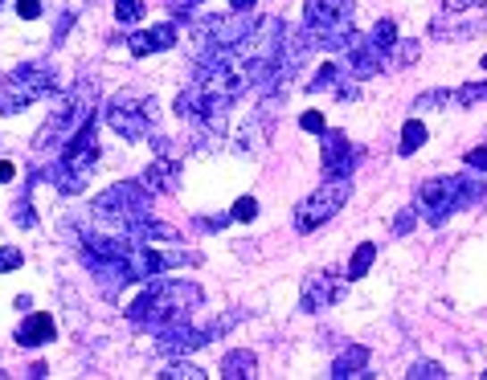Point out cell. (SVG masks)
<instances>
[{
	"instance_id": "20",
	"label": "cell",
	"mask_w": 487,
	"mask_h": 380,
	"mask_svg": "<svg viewBox=\"0 0 487 380\" xmlns=\"http://www.w3.org/2000/svg\"><path fill=\"white\" fill-rule=\"evenodd\" d=\"M373 262H377V245H373V242H361V245H357V253H352L348 274H344V278H348V283H357V278H365Z\"/></svg>"
},
{
	"instance_id": "19",
	"label": "cell",
	"mask_w": 487,
	"mask_h": 380,
	"mask_svg": "<svg viewBox=\"0 0 487 380\" xmlns=\"http://www.w3.org/2000/svg\"><path fill=\"white\" fill-rule=\"evenodd\" d=\"M254 372H258V356H254L250 348H234L222 360V372H217V376H225V380H250Z\"/></svg>"
},
{
	"instance_id": "13",
	"label": "cell",
	"mask_w": 487,
	"mask_h": 380,
	"mask_svg": "<svg viewBox=\"0 0 487 380\" xmlns=\"http://www.w3.org/2000/svg\"><path fill=\"white\" fill-rule=\"evenodd\" d=\"M209 343V332H197L189 323H176V327H164L156 332V351L160 356H185V351H197Z\"/></svg>"
},
{
	"instance_id": "11",
	"label": "cell",
	"mask_w": 487,
	"mask_h": 380,
	"mask_svg": "<svg viewBox=\"0 0 487 380\" xmlns=\"http://www.w3.org/2000/svg\"><path fill=\"white\" fill-rule=\"evenodd\" d=\"M348 291V278H336V274L320 270V274H307V283H303V311L315 315V311H328L332 302H340V294Z\"/></svg>"
},
{
	"instance_id": "27",
	"label": "cell",
	"mask_w": 487,
	"mask_h": 380,
	"mask_svg": "<svg viewBox=\"0 0 487 380\" xmlns=\"http://www.w3.org/2000/svg\"><path fill=\"white\" fill-rule=\"evenodd\" d=\"M406 376L409 380H442V376H447V368H442V364H434V360H414Z\"/></svg>"
},
{
	"instance_id": "10",
	"label": "cell",
	"mask_w": 487,
	"mask_h": 380,
	"mask_svg": "<svg viewBox=\"0 0 487 380\" xmlns=\"http://www.w3.org/2000/svg\"><path fill=\"white\" fill-rule=\"evenodd\" d=\"M90 107H95V87H90V82H79V87H74L66 98H62V107L46 119V127L38 131L33 147H38V152H46L49 139H62L66 131H74L79 123H87V119H90Z\"/></svg>"
},
{
	"instance_id": "43",
	"label": "cell",
	"mask_w": 487,
	"mask_h": 380,
	"mask_svg": "<svg viewBox=\"0 0 487 380\" xmlns=\"http://www.w3.org/2000/svg\"><path fill=\"white\" fill-rule=\"evenodd\" d=\"M483 70H487V54H483Z\"/></svg>"
},
{
	"instance_id": "5",
	"label": "cell",
	"mask_w": 487,
	"mask_h": 380,
	"mask_svg": "<svg viewBox=\"0 0 487 380\" xmlns=\"http://www.w3.org/2000/svg\"><path fill=\"white\" fill-rule=\"evenodd\" d=\"M123 250H127V242H115V237H98V234L82 237V262H87V270L95 274V283L107 294L123 291L127 283H136L123 262Z\"/></svg>"
},
{
	"instance_id": "25",
	"label": "cell",
	"mask_w": 487,
	"mask_h": 380,
	"mask_svg": "<svg viewBox=\"0 0 487 380\" xmlns=\"http://www.w3.org/2000/svg\"><path fill=\"white\" fill-rule=\"evenodd\" d=\"M205 376H209V372H201L189 360H176V364H168V368L160 372V380H205Z\"/></svg>"
},
{
	"instance_id": "18",
	"label": "cell",
	"mask_w": 487,
	"mask_h": 380,
	"mask_svg": "<svg viewBox=\"0 0 487 380\" xmlns=\"http://www.w3.org/2000/svg\"><path fill=\"white\" fill-rule=\"evenodd\" d=\"M176 172H181V164L176 160H156V164L144 172V185L152 188V193H176L181 188V180H176Z\"/></svg>"
},
{
	"instance_id": "9",
	"label": "cell",
	"mask_w": 487,
	"mask_h": 380,
	"mask_svg": "<svg viewBox=\"0 0 487 380\" xmlns=\"http://www.w3.org/2000/svg\"><path fill=\"white\" fill-rule=\"evenodd\" d=\"M107 123H111V131H115V136L139 144V139L152 136V123H156V98L115 95L107 103Z\"/></svg>"
},
{
	"instance_id": "39",
	"label": "cell",
	"mask_w": 487,
	"mask_h": 380,
	"mask_svg": "<svg viewBox=\"0 0 487 380\" xmlns=\"http://www.w3.org/2000/svg\"><path fill=\"white\" fill-rule=\"evenodd\" d=\"M13 180H17V168L9 160H0V185H13Z\"/></svg>"
},
{
	"instance_id": "17",
	"label": "cell",
	"mask_w": 487,
	"mask_h": 380,
	"mask_svg": "<svg viewBox=\"0 0 487 380\" xmlns=\"http://www.w3.org/2000/svg\"><path fill=\"white\" fill-rule=\"evenodd\" d=\"M369 348L365 343H352L348 351H340L336 356V364H332V376L336 380H348V376H369Z\"/></svg>"
},
{
	"instance_id": "14",
	"label": "cell",
	"mask_w": 487,
	"mask_h": 380,
	"mask_svg": "<svg viewBox=\"0 0 487 380\" xmlns=\"http://www.w3.org/2000/svg\"><path fill=\"white\" fill-rule=\"evenodd\" d=\"M352 144L344 131H323V172L328 176H348L352 160H348Z\"/></svg>"
},
{
	"instance_id": "7",
	"label": "cell",
	"mask_w": 487,
	"mask_h": 380,
	"mask_svg": "<svg viewBox=\"0 0 487 380\" xmlns=\"http://www.w3.org/2000/svg\"><path fill=\"white\" fill-rule=\"evenodd\" d=\"M54 87L58 82H54V70L46 62H25V66H17L9 78L0 82V115H13V111L54 95Z\"/></svg>"
},
{
	"instance_id": "6",
	"label": "cell",
	"mask_w": 487,
	"mask_h": 380,
	"mask_svg": "<svg viewBox=\"0 0 487 380\" xmlns=\"http://www.w3.org/2000/svg\"><path fill=\"white\" fill-rule=\"evenodd\" d=\"M90 209H95V217H103V221H115L119 229H131L136 221L152 217V196H147V188L136 185V180H119L107 193H98Z\"/></svg>"
},
{
	"instance_id": "3",
	"label": "cell",
	"mask_w": 487,
	"mask_h": 380,
	"mask_svg": "<svg viewBox=\"0 0 487 380\" xmlns=\"http://www.w3.org/2000/svg\"><path fill=\"white\" fill-rule=\"evenodd\" d=\"M483 193H487V180H475V176H434V180L422 185V209H426V221L442 225L447 217H455L458 209L475 205Z\"/></svg>"
},
{
	"instance_id": "4",
	"label": "cell",
	"mask_w": 487,
	"mask_h": 380,
	"mask_svg": "<svg viewBox=\"0 0 487 380\" xmlns=\"http://www.w3.org/2000/svg\"><path fill=\"white\" fill-rule=\"evenodd\" d=\"M303 21H307V33H315L320 49H328V54H344L357 41V33H352V0H307Z\"/></svg>"
},
{
	"instance_id": "12",
	"label": "cell",
	"mask_w": 487,
	"mask_h": 380,
	"mask_svg": "<svg viewBox=\"0 0 487 380\" xmlns=\"http://www.w3.org/2000/svg\"><path fill=\"white\" fill-rule=\"evenodd\" d=\"M254 29V12H230L225 21H205L201 25V45H238Z\"/></svg>"
},
{
	"instance_id": "38",
	"label": "cell",
	"mask_w": 487,
	"mask_h": 380,
	"mask_svg": "<svg viewBox=\"0 0 487 380\" xmlns=\"http://www.w3.org/2000/svg\"><path fill=\"white\" fill-rule=\"evenodd\" d=\"M21 21H38L41 17V0H17Z\"/></svg>"
},
{
	"instance_id": "33",
	"label": "cell",
	"mask_w": 487,
	"mask_h": 380,
	"mask_svg": "<svg viewBox=\"0 0 487 380\" xmlns=\"http://www.w3.org/2000/svg\"><path fill=\"white\" fill-rule=\"evenodd\" d=\"M13 221H17L21 229H33V225H38V217H33V205H29V201H17V213H13Z\"/></svg>"
},
{
	"instance_id": "35",
	"label": "cell",
	"mask_w": 487,
	"mask_h": 380,
	"mask_svg": "<svg viewBox=\"0 0 487 380\" xmlns=\"http://www.w3.org/2000/svg\"><path fill=\"white\" fill-rule=\"evenodd\" d=\"M463 160H467V168H479V176H487V147H471Z\"/></svg>"
},
{
	"instance_id": "37",
	"label": "cell",
	"mask_w": 487,
	"mask_h": 380,
	"mask_svg": "<svg viewBox=\"0 0 487 380\" xmlns=\"http://www.w3.org/2000/svg\"><path fill=\"white\" fill-rule=\"evenodd\" d=\"M70 29H74V12H62V17H58V29H54V45H62V41H66V33Z\"/></svg>"
},
{
	"instance_id": "15",
	"label": "cell",
	"mask_w": 487,
	"mask_h": 380,
	"mask_svg": "<svg viewBox=\"0 0 487 380\" xmlns=\"http://www.w3.org/2000/svg\"><path fill=\"white\" fill-rule=\"evenodd\" d=\"M54 335H58V327H54V315H46V311H33L29 319L17 327L21 348H41V343H49Z\"/></svg>"
},
{
	"instance_id": "32",
	"label": "cell",
	"mask_w": 487,
	"mask_h": 380,
	"mask_svg": "<svg viewBox=\"0 0 487 380\" xmlns=\"http://www.w3.org/2000/svg\"><path fill=\"white\" fill-rule=\"evenodd\" d=\"M21 262H25V258H21L17 245H0V274H4V270H17Z\"/></svg>"
},
{
	"instance_id": "28",
	"label": "cell",
	"mask_w": 487,
	"mask_h": 380,
	"mask_svg": "<svg viewBox=\"0 0 487 380\" xmlns=\"http://www.w3.org/2000/svg\"><path fill=\"white\" fill-rule=\"evenodd\" d=\"M144 17V0H115V21L119 25H136Z\"/></svg>"
},
{
	"instance_id": "31",
	"label": "cell",
	"mask_w": 487,
	"mask_h": 380,
	"mask_svg": "<svg viewBox=\"0 0 487 380\" xmlns=\"http://www.w3.org/2000/svg\"><path fill=\"white\" fill-rule=\"evenodd\" d=\"M230 217H234V221H254V217H258V201H254V196H242Z\"/></svg>"
},
{
	"instance_id": "1",
	"label": "cell",
	"mask_w": 487,
	"mask_h": 380,
	"mask_svg": "<svg viewBox=\"0 0 487 380\" xmlns=\"http://www.w3.org/2000/svg\"><path fill=\"white\" fill-rule=\"evenodd\" d=\"M205 302V291L197 283L185 278H156L131 307H127V319L139 323V327H152V332H164L176 323H189V315Z\"/></svg>"
},
{
	"instance_id": "23",
	"label": "cell",
	"mask_w": 487,
	"mask_h": 380,
	"mask_svg": "<svg viewBox=\"0 0 487 380\" xmlns=\"http://www.w3.org/2000/svg\"><path fill=\"white\" fill-rule=\"evenodd\" d=\"M369 41L381 49V54H385V58H390L393 41H398V25H393V21H377V25H373V33H369Z\"/></svg>"
},
{
	"instance_id": "34",
	"label": "cell",
	"mask_w": 487,
	"mask_h": 380,
	"mask_svg": "<svg viewBox=\"0 0 487 380\" xmlns=\"http://www.w3.org/2000/svg\"><path fill=\"white\" fill-rule=\"evenodd\" d=\"M414 221H418V213H414V209H401L398 213V221H393V234H409V229H414Z\"/></svg>"
},
{
	"instance_id": "42",
	"label": "cell",
	"mask_w": 487,
	"mask_h": 380,
	"mask_svg": "<svg viewBox=\"0 0 487 380\" xmlns=\"http://www.w3.org/2000/svg\"><path fill=\"white\" fill-rule=\"evenodd\" d=\"M172 4H185V9H189V4H201V0H172Z\"/></svg>"
},
{
	"instance_id": "36",
	"label": "cell",
	"mask_w": 487,
	"mask_h": 380,
	"mask_svg": "<svg viewBox=\"0 0 487 380\" xmlns=\"http://www.w3.org/2000/svg\"><path fill=\"white\" fill-rule=\"evenodd\" d=\"M487 0H447L442 4V12H471V9H483Z\"/></svg>"
},
{
	"instance_id": "16",
	"label": "cell",
	"mask_w": 487,
	"mask_h": 380,
	"mask_svg": "<svg viewBox=\"0 0 487 380\" xmlns=\"http://www.w3.org/2000/svg\"><path fill=\"white\" fill-rule=\"evenodd\" d=\"M136 58H147V54H160V49H172L176 45V25H152L147 33H136L127 41Z\"/></svg>"
},
{
	"instance_id": "22",
	"label": "cell",
	"mask_w": 487,
	"mask_h": 380,
	"mask_svg": "<svg viewBox=\"0 0 487 380\" xmlns=\"http://www.w3.org/2000/svg\"><path fill=\"white\" fill-rule=\"evenodd\" d=\"M426 144V127L418 123V119H406V127H401V144H398V152L401 156H414L418 147Z\"/></svg>"
},
{
	"instance_id": "30",
	"label": "cell",
	"mask_w": 487,
	"mask_h": 380,
	"mask_svg": "<svg viewBox=\"0 0 487 380\" xmlns=\"http://www.w3.org/2000/svg\"><path fill=\"white\" fill-rule=\"evenodd\" d=\"M299 127H303V131H312V136H323V131H328V123H323L320 111H303V115H299Z\"/></svg>"
},
{
	"instance_id": "29",
	"label": "cell",
	"mask_w": 487,
	"mask_h": 380,
	"mask_svg": "<svg viewBox=\"0 0 487 380\" xmlns=\"http://www.w3.org/2000/svg\"><path fill=\"white\" fill-rule=\"evenodd\" d=\"M447 103H455V95H450V90H426V95H418V98H414V111L447 107Z\"/></svg>"
},
{
	"instance_id": "8",
	"label": "cell",
	"mask_w": 487,
	"mask_h": 380,
	"mask_svg": "<svg viewBox=\"0 0 487 380\" xmlns=\"http://www.w3.org/2000/svg\"><path fill=\"white\" fill-rule=\"evenodd\" d=\"M348 196H352L348 176H328V180H323V185L315 188L299 209H295V229H299V234H315L320 225H328L332 217L348 205Z\"/></svg>"
},
{
	"instance_id": "40",
	"label": "cell",
	"mask_w": 487,
	"mask_h": 380,
	"mask_svg": "<svg viewBox=\"0 0 487 380\" xmlns=\"http://www.w3.org/2000/svg\"><path fill=\"white\" fill-rule=\"evenodd\" d=\"M230 221H234V217H230V213H217V217H209V221H205V225H209V229H225V225H230Z\"/></svg>"
},
{
	"instance_id": "21",
	"label": "cell",
	"mask_w": 487,
	"mask_h": 380,
	"mask_svg": "<svg viewBox=\"0 0 487 380\" xmlns=\"http://www.w3.org/2000/svg\"><path fill=\"white\" fill-rule=\"evenodd\" d=\"M418 54H422L418 41L398 37V41H393V49H390V70H406V66H414V62H418Z\"/></svg>"
},
{
	"instance_id": "26",
	"label": "cell",
	"mask_w": 487,
	"mask_h": 380,
	"mask_svg": "<svg viewBox=\"0 0 487 380\" xmlns=\"http://www.w3.org/2000/svg\"><path fill=\"white\" fill-rule=\"evenodd\" d=\"M455 103H458V107H475V103H487V78L458 87V90H455Z\"/></svg>"
},
{
	"instance_id": "24",
	"label": "cell",
	"mask_w": 487,
	"mask_h": 380,
	"mask_svg": "<svg viewBox=\"0 0 487 380\" xmlns=\"http://www.w3.org/2000/svg\"><path fill=\"white\" fill-rule=\"evenodd\" d=\"M336 82H340V66H336V62H323V66L315 70V78L307 82V90H312V95L315 90H332Z\"/></svg>"
},
{
	"instance_id": "44",
	"label": "cell",
	"mask_w": 487,
	"mask_h": 380,
	"mask_svg": "<svg viewBox=\"0 0 487 380\" xmlns=\"http://www.w3.org/2000/svg\"><path fill=\"white\" fill-rule=\"evenodd\" d=\"M483 380H487V372H483Z\"/></svg>"
},
{
	"instance_id": "2",
	"label": "cell",
	"mask_w": 487,
	"mask_h": 380,
	"mask_svg": "<svg viewBox=\"0 0 487 380\" xmlns=\"http://www.w3.org/2000/svg\"><path fill=\"white\" fill-rule=\"evenodd\" d=\"M98 164V136H95V123H79L70 131V139L62 144V156L58 164L49 168V180L62 188L66 196H79L87 188V176L90 168Z\"/></svg>"
},
{
	"instance_id": "41",
	"label": "cell",
	"mask_w": 487,
	"mask_h": 380,
	"mask_svg": "<svg viewBox=\"0 0 487 380\" xmlns=\"http://www.w3.org/2000/svg\"><path fill=\"white\" fill-rule=\"evenodd\" d=\"M254 4H258V0H230V9L234 12H254Z\"/></svg>"
}]
</instances>
